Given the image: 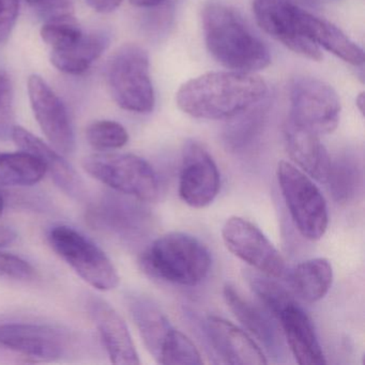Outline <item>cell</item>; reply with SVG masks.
I'll use <instances>...</instances> for the list:
<instances>
[{"mask_svg": "<svg viewBox=\"0 0 365 365\" xmlns=\"http://www.w3.org/2000/svg\"><path fill=\"white\" fill-rule=\"evenodd\" d=\"M20 0H0V43L7 41L16 26Z\"/></svg>", "mask_w": 365, "mask_h": 365, "instance_id": "1f68e13d", "label": "cell"}, {"mask_svg": "<svg viewBox=\"0 0 365 365\" xmlns=\"http://www.w3.org/2000/svg\"><path fill=\"white\" fill-rule=\"evenodd\" d=\"M361 174L358 164L347 158L331 161L330 172L326 183L330 185L331 193L337 202L351 200L360 185Z\"/></svg>", "mask_w": 365, "mask_h": 365, "instance_id": "83f0119b", "label": "cell"}, {"mask_svg": "<svg viewBox=\"0 0 365 365\" xmlns=\"http://www.w3.org/2000/svg\"><path fill=\"white\" fill-rule=\"evenodd\" d=\"M356 108L360 110L361 114H364V106H365V96L364 93H361L360 95L356 98Z\"/></svg>", "mask_w": 365, "mask_h": 365, "instance_id": "d590c367", "label": "cell"}, {"mask_svg": "<svg viewBox=\"0 0 365 365\" xmlns=\"http://www.w3.org/2000/svg\"><path fill=\"white\" fill-rule=\"evenodd\" d=\"M333 269L327 258L305 260L294 267L290 285L294 294L305 302L314 303L326 297L332 286Z\"/></svg>", "mask_w": 365, "mask_h": 365, "instance_id": "603a6c76", "label": "cell"}, {"mask_svg": "<svg viewBox=\"0 0 365 365\" xmlns=\"http://www.w3.org/2000/svg\"><path fill=\"white\" fill-rule=\"evenodd\" d=\"M140 209L119 198H108L93 207L89 212V221L99 228H106L118 234H129L140 230L143 222Z\"/></svg>", "mask_w": 365, "mask_h": 365, "instance_id": "cb8c5ba5", "label": "cell"}, {"mask_svg": "<svg viewBox=\"0 0 365 365\" xmlns=\"http://www.w3.org/2000/svg\"><path fill=\"white\" fill-rule=\"evenodd\" d=\"M12 140L21 150L37 157L50 173L54 182L67 195L76 200L84 196V182L76 170L61 157V153L20 125H14Z\"/></svg>", "mask_w": 365, "mask_h": 365, "instance_id": "ac0fdd59", "label": "cell"}, {"mask_svg": "<svg viewBox=\"0 0 365 365\" xmlns=\"http://www.w3.org/2000/svg\"><path fill=\"white\" fill-rule=\"evenodd\" d=\"M268 104L264 98L262 101L230 118V125L226 127L224 133L227 146L232 149H240L251 144L264 125L268 113Z\"/></svg>", "mask_w": 365, "mask_h": 365, "instance_id": "484cf974", "label": "cell"}, {"mask_svg": "<svg viewBox=\"0 0 365 365\" xmlns=\"http://www.w3.org/2000/svg\"><path fill=\"white\" fill-rule=\"evenodd\" d=\"M89 144L98 150L119 149L129 142V134L116 121L101 120L91 123L86 130Z\"/></svg>", "mask_w": 365, "mask_h": 365, "instance_id": "f1b7e54d", "label": "cell"}, {"mask_svg": "<svg viewBox=\"0 0 365 365\" xmlns=\"http://www.w3.org/2000/svg\"><path fill=\"white\" fill-rule=\"evenodd\" d=\"M202 29L211 56L230 71L254 73L270 65L266 44L232 8L208 4L202 11Z\"/></svg>", "mask_w": 365, "mask_h": 365, "instance_id": "7a4b0ae2", "label": "cell"}, {"mask_svg": "<svg viewBox=\"0 0 365 365\" xmlns=\"http://www.w3.org/2000/svg\"><path fill=\"white\" fill-rule=\"evenodd\" d=\"M206 333L217 356L234 365H264L268 363L258 344L240 328L219 316L206 320Z\"/></svg>", "mask_w": 365, "mask_h": 365, "instance_id": "9a60e30c", "label": "cell"}, {"mask_svg": "<svg viewBox=\"0 0 365 365\" xmlns=\"http://www.w3.org/2000/svg\"><path fill=\"white\" fill-rule=\"evenodd\" d=\"M224 300L228 309L240 324L264 346L268 354L279 358L283 354V341L274 322L262 309L245 300L230 284L223 289Z\"/></svg>", "mask_w": 365, "mask_h": 365, "instance_id": "ffe728a7", "label": "cell"}, {"mask_svg": "<svg viewBox=\"0 0 365 365\" xmlns=\"http://www.w3.org/2000/svg\"><path fill=\"white\" fill-rule=\"evenodd\" d=\"M16 239V232L12 228L0 225V247L11 245Z\"/></svg>", "mask_w": 365, "mask_h": 365, "instance_id": "836d02e7", "label": "cell"}, {"mask_svg": "<svg viewBox=\"0 0 365 365\" xmlns=\"http://www.w3.org/2000/svg\"><path fill=\"white\" fill-rule=\"evenodd\" d=\"M221 176L215 160L200 143L190 140L183 150L179 195L187 206L202 209L217 198Z\"/></svg>", "mask_w": 365, "mask_h": 365, "instance_id": "4fadbf2b", "label": "cell"}, {"mask_svg": "<svg viewBox=\"0 0 365 365\" xmlns=\"http://www.w3.org/2000/svg\"><path fill=\"white\" fill-rule=\"evenodd\" d=\"M0 346L35 360L53 361L65 354L68 337L48 324L9 322L0 324Z\"/></svg>", "mask_w": 365, "mask_h": 365, "instance_id": "5bb4252c", "label": "cell"}, {"mask_svg": "<svg viewBox=\"0 0 365 365\" xmlns=\"http://www.w3.org/2000/svg\"><path fill=\"white\" fill-rule=\"evenodd\" d=\"M277 177L290 217L301 236L309 241L320 240L328 228L329 212L317 185L287 161L279 162Z\"/></svg>", "mask_w": 365, "mask_h": 365, "instance_id": "8992f818", "label": "cell"}, {"mask_svg": "<svg viewBox=\"0 0 365 365\" xmlns=\"http://www.w3.org/2000/svg\"><path fill=\"white\" fill-rule=\"evenodd\" d=\"M300 26L303 35L318 48H324L346 63L356 67L364 63L362 48L332 23L301 9Z\"/></svg>", "mask_w": 365, "mask_h": 365, "instance_id": "44dd1931", "label": "cell"}, {"mask_svg": "<svg viewBox=\"0 0 365 365\" xmlns=\"http://www.w3.org/2000/svg\"><path fill=\"white\" fill-rule=\"evenodd\" d=\"M14 89L5 72H0V138L11 136L14 128Z\"/></svg>", "mask_w": 365, "mask_h": 365, "instance_id": "f546056e", "label": "cell"}, {"mask_svg": "<svg viewBox=\"0 0 365 365\" xmlns=\"http://www.w3.org/2000/svg\"><path fill=\"white\" fill-rule=\"evenodd\" d=\"M89 7L99 14H110L123 3V0H86Z\"/></svg>", "mask_w": 365, "mask_h": 365, "instance_id": "d6a6232c", "label": "cell"}, {"mask_svg": "<svg viewBox=\"0 0 365 365\" xmlns=\"http://www.w3.org/2000/svg\"><path fill=\"white\" fill-rule=\"evenodd\" d=\"M25 1L29 3V5L39 6L44 5L46 3H50V1H52V0H25Z\"/></svg>", "mask_w": 365, "mask_h": 365, "instance_id": "8d00e7d4", "label": "cell"}, {"mask_svg": "<svg viewBox=\"0 0 365 365\" xmlns=\"http://www.w3.org/2000/svg\"><path fill=\"white\" fill-rule=\"evenodd\" d=\"M108 40L103 34H84L78 42L61 51H52L51 63L66 74L85 73L108 48Z\"/></svg>", "mask_w": 365, "mask_h": 365, "instance_id": "7402d4cb", "label": "cell"}, {"mask_svg": "<svg viewBox=\"0 0 365 365\" xmlns=\"http://www.w3.org/2000/svg\"><path fill=\"white\" fill-rule=\"evenodd\" d=\"M286 149L299 170L318 182L326 183L331 159L319 140V135L288 118L284 128Z\"/></svg>", "mask_w": 365, "mask_h": 365, "instance_id": "d6986e66", "label": "cell"}, {"mask_svg": "<svg viewBox=\"0 0 365 365\" xmlns=\"http://www.w3.org/2000/svg\"><path fill=\"white\" fill-rule=\"evenodd\" d=\"M89 312L112 363L118 365L140 364L129 329L115 309L106 301L93 298L89 302Z\"/></svg>", "mask_w": 365, "mask_h": 365, "instance_id": "e0dca14e", "label": "cell"}, {"mask_svg": "<svg viewBox=\"0 0 365 365\" xmlns=\"http://www.w3.org/2000/svg\"><path fill=\"white\" fill-rule=\"evenodd\" d=\"M35 275V269L26 260L12 254L0 253V277L29 281Z\"/></svg>", "mask_w": 365, "mask_h": 365, "instance_id": "4dcf8cb0", "label": "cell"}, {"mask_svg": "<svg viewBox=\"0 0 365 365\" xmlns=\"http://www.w3.org/2000/svg\"><path fill=\"white\" fill-rule=\"evenodd\" d=\"M290 104V120L318 135L332 133L339 125V96L322 81L307 76L292 81Z\"/></svg>", "mask_w": 365, "mask_h": 365, "instance_id": "9c48e42d", "label": "cell"}, {"mask_svg": "<svg viewBox=\"0 0 365 365\" xmlns=\"http://www.w3.org/2000/svg\"><path fill=\"white\" fill-rule=\"evenodd\" d=\"M108 89L117 106L128 112H153L155 98L148 53L136 44H125L110 57L106 69Z\"/></svg>", "mask_w": 365, "mask_h": 365, "instance_id": "5b68a950", "label": "cell"}, {"mask_svg": "<svg viewBox=\"0 0 365 365\" xmlns=\"http://www.w3.org/2000/svg\"><path fill=\"white\" fill-rule=\"evenodd\" d=\"M46 174L43 163L26 151L0 153V185L31 187L40 182Z\"/></svg>", "mask_w": 365, "mask_h": 365, "instance_id": "d4e9b609", "label": "cell"}, {"mask_svg": "<svg viewBox=\"0 0 365 365\" xmlns=\"http://www.w3.org/2000/svg\"><path fill=\"white\" fill-rule=\"evenodd\" d=\"M27 86L36 120L51 146L61 155H71L76 149V136L65 104L37 74L29 76Z\"/></svg>", "mask_w": 365, "mask_h": 365, "instance_id": "7c38bea8", "label": "cell"}, {"mask_svg": "<svg viewBox=\"0 0 365 365\" xmlns=\"http://www.w3.org/2000/svg\"><path fill=\"white\" fill-rule=\"evenodd\" d=\"M48 241L53 250L84 279L103 292L119 285L117 269L106 253L82 232L69 226H55Z\"/></svg>", "mask_w": 365, "mask_h": 365, "instance_id": "ba28073f", "label": "cell"}, {"mask_svg": "<svg viewBox=\"0 0 365 365\" xmlns=\"http://www.w3.org/2000/svg\"><path fill=\"white\" fill-rule=\"evenodd\" d=\"M222 238L236 257L262 274L273 279L285 275L283 256L252 222L240 217H230L222 228Z\"/></svg>", "mask_w": 365, "mask_h": 365, "instance_id": "30bf717a", "label": "cell"}, {"mask_svg": "<svg viewBox=\"0 0 365 365\" xmlns=\"http://www.w3.org/2000/svg\"><path fill=\"white\" fill-rule=\"evenodd\" d=\"M140 264L155 279L181 286H196L210 272L212 258L206 245L185 232H168L143 253Z\"/></svg>", "mask_w": 365, "mask_h": 365, "instance_id": "3957f363", "label": "cell"}, {"mask_svg": "<svg viewBox=\"0 0 365 365\" xmlns=\"http://www.w3.org/2000/svg\"><path fill=\"white\" fill-rule=\"evenodd\" d=\"M260 76L238 71L210 72L192 78L179 88L177 106L194 118L230 119L267 97Z\"/></svg>", "mask_w": 365, "mask_h": 365, "instance_id": "6da1fadb", "label": "cell"}, {"mask_svg": "<svg viewBox=\"0 0 365 365\" xmlns=\"http://www.w3.org/2000/svg\"><path fill=\"white\" fill-rule=\"evenodd\" d=\"M130 313L145 347L162 365H200L204 363L193 341L170 324L165 314L146 297H131Z\"/></svg>", "mask_w": 365, "mask_h": 365, "instance_id": "277c9868", "label": "cell"}, {"mask_svg": "<svg viewBox=\"0 0 365 365\" xmlns=\"http://www.w3.org/2000/svg\"><path fill=\"white\" fill-rule=\"evenodd\" d=\"M4 208H5V198L3 194L0 193V215H3Z\"/></svg>", "mask_w": 365, "mask_h": 365, "instance_id": "74e56055", "label": "cell"}, {"mask_svg": "<svg viewBox=\"0 0 365 365\" xmlns=\"http://www.w3.org/2000/svg\"><path fill=\"white\" fill-rule=\"evenodd\" d=\"M300 10L292 0H253V14L260 29L296 54L320 61L322 53L300 26Z\"/></svg>", "mask_w": 365, "mask_h": 365, "instance_id": "8fae6325", "label": "cell"}, {"mask_svg": "<svg viewBox=\"0 0 365 365\" xmlns=\"http://www.w3.org/2000/svg\"><path fill=\"white\" fill-rule=\"evenodd\" d=\"M40 34L52 51L65 50L84 35L78 21L70 14H58L50 18L44 23Z\"/></svg>", "mask_w": 365, "mask_h": 365, "instance_id": "4316f807", "label": "cell"}, {"mask_svg": "<svg viewBox=\"0 0 365 365\" xmlns=\"http://www.w3.org/2000/svg\"><path fill=\"white\" fill-rule=\"evenodd\" d=\"M297 363L301 365L326 364V356L316 336L312 320L294 299L288 301L274 315Z\"/></svg>", "mask_w": 365, "mask_h": 365, "instance_id": "2e32d148", "label": "cell"}, {"mask_svg": "<svg viewBox=\"0 0 365 365\" xmlns=\"http://www.w3.org/2000/svg\"><path fill=\"white\" fill-rule=\"evenodd\" d=\"M130 4L138 8H153L163 5L168 0H129Z\"/></svg>", "mask_w": 365, "mask_h": 365, "instance_id": "e575fe53", "label": "cell"}, {"mask_svg": "<svg viewBox=\"0 0 365 365\" xmlns=\"http://www.w3.org/2000/svg\"><path fill=\"white\" fill-rule=\"evenodd\" d=\"M87 174L120 194L140 202H155L159 196V180L153 166L129 153H100L83 161Z\"/></svg>", "mask_w": 365, "mask_h": 365, "instance_id": "52a82bcc", "label": "cell"}]
</instances>
